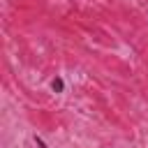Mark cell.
<instances>
[{
    "instance_id": "obj_1",
    "label": "cell",
    "mask_w": 148,
    "mask_h": 148,
    "mask_svg": "<svg viewBox=\"0 0 148 148\" xmlns=\"http://www.w3.org/2000/svg\"><path fill=\"white\" fill-rule=\"evenodd\" d=\"M51 88H53L56 92H62V90H65V81H62L60 76H56V79L51 81Z\"/></svg>"
},
{
    "instance_id": "obj_2",
    "label": "cell",
    "mask_w": 148,
    "mask_h": 148,
    "mask_svg": "<svg viewBox=\"0 0 148 148\" xmlns=\"http://www.w3.org/2000/svg\"><path fill=\"white\" fill-rule=\"evenodd\" d=\"M35 143H37V148H46V143H44V141H42L37 134H35Z\"/></svg>"
}]
</instances>
